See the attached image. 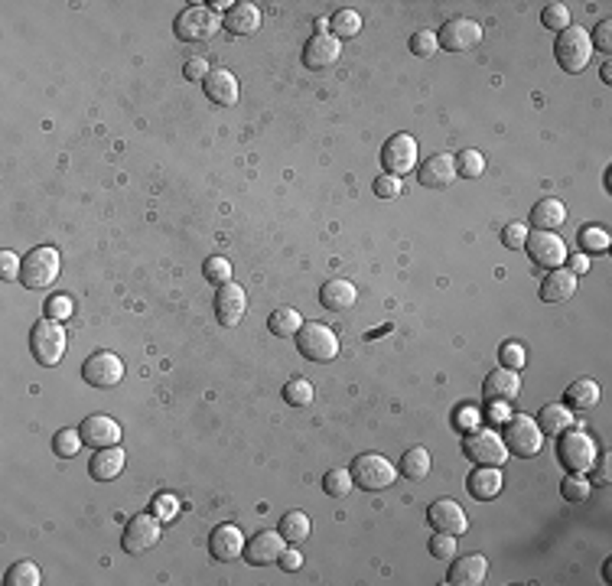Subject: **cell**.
Wrapping results in <instances>:
<instances>
[{
  "label": "cell",
  "instance_id": "obj_1",
  "mask_svg": "<svg viewBox=\"0 0 612 586\" xmlns=\"http://www.w3.org/2000/svg\"><path fill=\"white\" fill-rule=\"evenodd\" d=\"M596 456H600V446L580 427H567L563 434H557V459L567 473H593Z\"/></svg>",
  "mask_w": 612,
  "mask_h": 586
},
{
  "label": "cell",
  "instance_id": "obj_2",
  "mask_svg": "<svg viewBox=\"0 0 612 586\" xmlns=\"http://www.w3.org/2000/svg\"><path fill=\"white\" fill-rule=\"evenodd\" d=\"M30 352L43 368L59 365L62 355H66V329H62V323L50 320V316L36 320L30 329Z\"/></svg>",
  "mask_w": 612,
  "mask_h": 586
},
{
  "label": "cell",
  "instance_id": "obj_3",
  "mask_svg": "<svg viewBox=\"0 0 612 586\" xmlns=\"http://www.w3.org/2000/svg\"><path fill=\"white\" fill-rule=\"evenodd\" d=\"M554 56H557V66L563 72H583L593 59V42H590V30L583 27H567L563 33H557V42H554Z\"/></svg>",
  "mask_w": 612,
  "mask_h": 586
},
{
  "label": "cell",
  "instance_id": "obj_4",
  "mask_svg": "<svg viewBox=\"0 0 612 586\" xmlns=\"http://www.w3.org/2000/svg\"><path fill=\"white\" fill-rule=\"evenodd\" d=\"M59 277V251L52 244H36L30 254H23L20 283L27 290H46Z\"/></svg>",
  "mask_w": 612,
  "mask_h": 586
},
{
  "label": "cell",
  "instance_id": "obj_5",
  "mask_svg": "<svg viewBox=\"0 0 612 586\" xmlns=\"http://www.w3.org/2000/svg\"><path fill=\"white\" fill-rule=\"evenodd\" d=\"M297 349H300V355L306 362L326 365L339 355V339H336V333H332L326 323L306 320V323L300 326V333H297Z\"/></svg>",
  "mask_w": 612,
  "mask_h": 586
},
{
  "label": "cell",
  "instance_id": "obj_6",
  "mask_svg": "<svg viewBox=\"0 0 612 586\" xmlns=\"http://www.w3.org/2000/svg\"><path fill=\"white\" fill-rule=\"evenodd\" d=\"M349 473H352V482L359 485V489H365V492H382V489L394 485V479H398V469L378 453L355 456L349 466Z\"/></svg>",
  "mask_w": 612,
  "mask_h": 586
},
{
  "label": "cell",
  "instance_id": "obj_7",
  "mask_svg": "<svg viewBox=\"0 0 612 586\" xmlns=\"http://www.w3.org/2000/svg\"><path fill=\"white\" fill-rule=\"evenodd\" d=\"M502 440H505V446H508V453L522 456V459H531V456H538V453H541V446H544L541 427H538V420H534V417H528V414L508 417Z\"/></svg>",
  "mask_w": 612,
  "mask_h": 586
},
{
  "label": "cell",
  "instance_id": "obj_8",
  "mask_svg": "<svg viewBox=\"0 0 612 586\" xmlns=\"http://www.w3.org/2000/svg\"><path fill=\"white\" fill-rule=\"evenodd\" d=\"M160 537H163V518H157L153 512H141V515H134L124 525L120 547H124V554H147L151 547L160 544Z\"/></svg>",
  "mask_w": 612,
  "mask_h": 586
},
{
  "label": "cell",
  "instance_id": "obj_9",
  "mask_svg": "<svg viewBox=\"0 0 612 586\" xmlns=\"http://www.w3.org/2000/svg\"><path fill=\"white\" fill-rule=\"evenodd\" d=\"M173 33H176V40H182V42H202L219 33V17H215L205 4H190V7L173 20Z\"/></svg>",
  "mask_w": 612,
  "mask_h": 586
},
{
  "label": "cell",
  "instance_id": "obj_10",
  "mask_svg": "<svg viewBox=\"0 0 612 586\" xmlns=\"http://www.w3.org/2000/svg\"><path fill=\"white\" fill-rule=\"evenodd\" d=\"M524 251H528V258H531L538 267H563L567 264V242H563L557 232H528V238H524Z\"/></svg>",
  "mask_w": 612,
  "mask_h": 586
},
{
  "label": "cell",
  "instance_id": "obj_11",
  "mask_svg": "<svg viewBox=\"0 0 612 586\" xmlns=\"http://www.w3.org/2000/svg\"><path fill=\"white\" fill-rule=\"evenodd\" d=\"M462 453L476 466H502L512 456L505 440L495 430H476V434H469L462 440Z\"/></svg>",
  "mask_w": 612,
  "mask_h": 586
},
{
  "label": "cell",
  "instance_id": "obj_12",
  "mask_svg": "<svg viewBox=\"0 0 612 586\" xmlns=\"http://www.w3.org/2000/svg\"><path fill=\"white\" fill-rule=\"evenodd\" d=\"M81 378L91 388H118L124 382V362L114 352H91L81 365Z\"/></svg>",
  "mask_w": 612,
  "mask_h": 586
},
{
  "label": "cell",
  "instance_id": "obj_13",
  "mask_svg": "<svg viewBox=\"0 0 612 586\" xmlns=\"http://www.w3.org/2000/svg\"><path fill=\"white\" fill-rule=\"evenodd\" d=\"M382 166H384V173H391L398 180L417 166V141H414L411 134H394V137L384 141Z\"/></svg>",
  "mask_w": 612,
  "mask_h": 586
},
{
  "label": "cell",
  "instance_id": "obj_14",
  "mask_svg": "<svg viewBox=\"0 0 612 586\" xmlns=\"http://www.w3.org/2000/svg\"><path fill=\"white\" fill-rule=\"evenodd\" d=\"M479 40H482V27L476 20H469V17H450V20L437 30V42H440V50H446V52H466Z\"/></svg>",
  "mask_w": 612,
  "mask_h": 586
},
{
  "label": "cell",
  "instance_id": "obj_15",
  "mask_svg": "<svg viewBox=\"0 0 612 586\" xmlns=\"http://www.w3.org/2000/svg\"><path fill=\"white\" fill-rule=\"evenodd\" d=\"M427 521H430L433 531H443V535H453V537L469 531V518H466V512H462V505L456 498H437V502H430Z\"/></svg>",
  "mask_w": 612,
  "mask_h": 586
},
{
  "label": "cell",
  "instance_id": "obj_16",
  "mask_svg": "<svg viewBox=\"0 0 612 586\" xmlns=\"http://www.w3.org/2000/svg\"><path fill=\"white\" fill-rule=\"evenodd\" d=\"M482 395L489 405H512L515 397L522 395V374L512 372V368H495L482 382Z\"/></svg>",
  "mask_w": 612,
  "mask_h": 586
},
{
  "label": "cell",
  "instance_id": "obj_17",
  "mask_svg": "<svg viewBox=\"0 0 612 586\" xmlns=\"http://www.w3.org/2000/svg\"><path fill=\"white\" fill-rule=\"evenodd\" d=\"M244 310H248V293H244V287H238L235 281L221 283L219 293H215V320L221 326H238Z\"/></svg>",
  "mask_w": 612,
  "mask_h": 586
},
{
  "label": "cell",
  "instance_id": "obj_18",
  "mask_svg": "<svg viewBox=\"0 0 612 586\" xmlns=\"http://www.w3.org/2000/svg\"><path fill=\"white\" fill-rule=\"evenodd\" d=\"M417 180L423 189H450L456 180V157L450 153H433L430 160H423L417 166Z\"/></svg>",
  "mask_w": 612,
  "mask_h": 586
},
{
  "label": "cell",
  "instance_id": "obj_19",
  "mask_svg": "<svg viewBox=\"0 0 612 586\" xmlns=\"http://www.w3.org/2000/svg\"><path fill=\"white\" fill-rule=\"evenodd\" d=\"M342 56V42L332 36V33H316V36H310L306 40V46H303V62H306V69H332L336 62H339Z\"/></svg>",
  "mask_w": 612,
  "mask_h": 586
},
{
  "label": "cell",
  "instance_id": "obj_20",
  "mask_svg": "<svg viewBox=\"0 0 612 586\" xmlns=\"http://www.w3.org/2000/svg\"><path fill=\"white\" fill-rule=\"evenodd\" d=\"M81 440L91 446V450H105V446H118L120 443V424L108 414H91L79 424Z\"/></svg>",
  "mask_w": 612,
  "mask_h": 586
},
{
  "label": "cell",
  "instance_id": "obj_21",
  "mask_svg": "<svg viewBox=\"0 0 612 586\" xmlns=\"http://www.w3.org/2000/svg\"><path fill=\"white\" fill-rule=\"evenodd\" d=\"M283 547H287V541H283L281 531H261V535H254L252 541L244 544V560L252 567L277 564L283 554Z\"/></svg>",
  "mask_w": 612,
  "mask_h": 586
},
{
  "label": "cell",
  "instance_id": "obj_22",
  "mask_svg": "<svg viewBox=\"0 0 612 586\" xmlns=\"http://www.w3.org/2000/svg\"><path fill=\"white\" fill-rule=\"evenodd\" d=\"M485 576H489V560H485V554H462L450 564L446 583L479 586V583H485Z\"/></svg>",
  "mask_w": 612,
  "mask_h": 586
},
{
  "label": "cell",
  "instance_id": "obj_23",
  "mask_svg": "<svg viewBox=\"0 0 612 586\" xmlns=\"http://www.w3.org/2000/svg\"><path fill=\"white\" fill-rule=\"evenodd\" d=\"M209 554L219 560V564H229L235 557L244 554V535H241L235 525H219L212 528L209 535Z\"/></svg>",
  "mask_w": 612,
  "mask_h": 586
},
{
  "label": "cell",
  "instance_id": "obj_24",
  "mask_svg": "<svg viewBox=\"0 0 612 586\" xmlns=\"http://www.w3.org/2000/svg\"><path fill=\"white\" fill-rule=\"evenodd\" d=\"M202 89H205V95H209L212 104H219V108H231V104H238V79L231 75L229 69H212L209 79L202 81Z\"/></svg>",
  "mask_w": 612,
  "mask_h": 586
},
{
  "label": "cell",
  "instance_id": "obj_25",
  "mask_svg": "<svg viewBox=\"0 0 612 586\" xmlns=\"http://www.w3.org/2000/svg\"><path fill=\"white\" fill-rule=\"evenodd\" d=\"M124 463H128V453H124V446H105V450H95V456H91L89 463V473L91 479H98V482H111V479H118L120 473H124Z\"/></svg>",
  "mask_w": 612,
  "mask_h": 586
},
{
  "label": "cell",
  "instance_id": "obj_26",
  "mask_svg": "<svg viewBox=\"0 0 612 586\" xmlns=\"http://www.w3.org/2000/svg\"><path fill=\"white\" fill-rule=\"evenodd\" d=\"M355 300H359V290H355V283L345 281V277H332V281H326L320 287V304L326 306V310H332V313L352 310Z\"/></svg>",
  "mask_w": 612,
  "mask_h": 586
},
{
  "label": "cell",
  "instance_id": "obj_27",
  "mask_svg": "<svg viewBox=\"0 0 612 586\" xmlns=\"http://www.w3.org/2000/svg\"><path fill=\"white\" fill-rule=\"evenodd\" d=\"M577 293V274L567 267H554L541 281V300L544 304H563Z\"/></svg>",
  "mask_w": 612,
  "mask_h": 586
},
{
  "label": "cell",
  "instance_id": "obj_28",
  "mask_svg": "<svg viewBox=\"0 0 612 586\" xmlns=\"http://www.w3.org/2000/svg\"><path fill=\"white\" fill-rule=\"evenodd\" d=\"M466 489H469V496L476 502H489V498H495L502 492V469L499 466H479L476 473H469Z\"/></svg>",
  "mask_w": 612,
  "mask_h": 586
},
{
  "label": "cell",
  "instance_id": "obj_29",
  "mask_svg": "<svg viewBox=\"0 0 612 586\" xmlns=\"http://www.w3.org/2000/svg\"><path fill=\"white\" fill-rule=\"evenodd\" d=\"M261 27V7L254 4H235L229 13H225V30L235 33V36H252Z\"/></svg>",
  "mask_w": 612,
  "mask_h": 586
},
{
  "label": "cell",
  "instance_id": "obj_30",
  "mask_svg": "<svg viewBox=\"0 0 612 586\" xmlns=\"http://www.w3.org/2000/svg\"><path fill=\"white\" fill-rule=\"evenodd\" d=\"M567 222V205L561 203V199H541V203H534L531 209V225L538 228V232H554V228H561V225Z\"/></svg>",
  "mask_w": 612,
  "mask_h": 586
},
{
  "label": "cell",
  "instance_id": "obj_31",
  "mask_svg": "<svg viewBox=\"0 0 612 586\" xmlns=\"http://www.w3.org/2000/svg\"><path fill=\"white\" fill-rule=\"evenodd\" d=\"M600 401V384L593 382V378H577L573 384H567V391H563V405L570 407V411H586V407H593Z\"/></svg>",
  "mask_w": 612,
  "mask_h": 586
},
{
  "label": "cell",
  "instance_id": "obj_32",
  "mask_svg": "<svg viewBox=\"0 0 612 586\" xmlns=\"http://www.w3.org/2000/svg\"><path fill=\"white\" fill-rule=\"evenodd\" d=\"M573 424L577 420H573V411L567 405H547L541 407V417H538V427H541L544 436H557Z\"/></svg>",
  "mask_w": 612,
  "mask_h": 586
},
{
  "label": "cell",
  "instance_id": "obj_33",
  "mask_svg": "<svg viewBox=\"0 0 612 586\" xmlns=\"http://www.w3.org/2000/svg\"><path fill=\"white\" fill-rule=\"evenodd\" d=\"M401 475L404 479H414V482H421V479L430 475V453H427V446H411L401 456Z\"/></svg>",
  "mask_w": 612,
  "mask_h": 586
},
{
  "label": "cell",
  "instance_id": "obj_34",
  "mask_svg": "<svg viewBox=\"0 0 612 586\" xmlns=\"http://www.w3.org/2000/svg\"><path fill=\"white\" fill-rule=\"evenodd\" d=\"M303 326V316L293 310V306H281V310H274L271 320H267V329H271L274 335H281V339H287V335H297Z\"/></svg>",
  "mask_w": 612,
  "mask_h": 586
},
{
  "label": "cell",
  "instance_id": "obj_35",
  "mask_svg": "<svg viewBox=\"0 0 612 586\" xmlns=\"http://www.w3.org/2000/svg\"><path fill=\"white\" fill-rule=\"evenodd\" d=\"M310 518H306V512H287V515L281 518V535L287 544H300V541H306L310 537Z\"/></svg>",
  "mask_w": 612,
  "mask_h": 586
},
{
  "label": "cell",
  "instance_id": "obj_36",
  "mask_svg": "<svg viewBox=\"0 0 612 586\" xmlns=\"http://www.w3.org/2000/svg\"><path fill=\"white\" fill-rule=\"evenodd\" d=\"M577 242H580L583 254H606L609 251V232L600 228V225H583L580 235H577Z\"/></svg>",
  "mask_w": 612,
  "mask_h": 586
},
{
  "label": "cell",
  "instance_id": "obj_37",
  "mask_svg": "<svg viewBox=\"0 0 612 586\" xmlns=\"http://www.w3.org/2000/svg\"><path fill=\"white\" fill-rule=\"evenodd\" d=\"M329 30L336 40H352V36H359L361 33V17L355 11H336L329 20Z\"/></svg>",
  "mask_w": 612,
  "mask_h": 586
},
{
  "label": "cell",
  "instance_id": "obj_38",
  "mask_svg": "<svg viewBox=\"0 0 612 586\" xmlns=\"http://www.w3.org/2000/svg\"><path fill=\"white\" fill-rule=\"evenodd\" d=\"M4 583H7V586H40L43 574H40V567L33 564V560H17V564L7 570Z\"/></svg>",
  "mask_w": 612,
  "mask_h": 586
},
{
  "label": "cell",
  "instance_id": "obj_39",
  "mask_svg": "<svg viewBox=\"0 0 612 586\" xmlns=\"http://www.w3.org/2000/svg\"><path fill=\"white\" fill-rule=\"evenodd\" d=\"M482 173H485V157H482L479 150L466 147V150L456 153V176H462V180H476V176H482Z\"/></svg>",
  "mask_w": 612,
  "mask_h": 586
},
{
  "label": "cell",
  "instance_id": "obj_40",
  "mask_svg": "<svg viewBox=\"0 0 612 586\" xmlns=\"http://www.w3.org/2000/svg\"><path fill=\"white\" fill-rule=\"evenodd\" d=\"M81 430H72V427H62V430H56V436H52V450H56V456H62V459H72V456L81 450Z\"/></svg>",
  "mask_w": 612,
  "mask_h": 586
},
{
  "label": "cell",
  "instance_id": "obj_41",
  "mask_svg": "<svg viewBox=\"0 0 612 586\" xmlns=\"http://www.w3.org/2000/svg\"><path fill=\"white\" fill-rule=\"evenodd\" d=\"M352 473L349 469H329V473L322 475V492L329 498H345L352 492Z\"/></svg>",
  "mask_w": 612,
  "mask_h": 586
},
{
  "label": "cell",
  "instance_id": "obj_42",
  "mask_svg": "<svg viewBox=\"0 0 612 586\" xmlns=\"http://www.w3.org/2000/svg\"><path fill=\"white\" fill-rule=\"evenodd\" d=\"M283 401L291 407H306L313 405V384L306 378H291L283 384Z\"/></svg>",
  "mask_w": 612,
  "mask_h": 586
},
{
  "label": "cell",
  "instance_id": "obj_43",
  "mask_svg": "<svg viewBox=\"0 0 612 586\" xmlns=\"http://www.w3.org/2000/svg\"><path fill=\"white\" fill-rule=\"evenodd\" d=\"M590 492H593L590 479H583L580 473L567 475V479L561 482V496L567 498V502H586V498H590Z\"/></svg>",
  "mask_w": 612,
  "mask_h": 586
},
{
  "label": "cell",
  "instance_id": "obj_44",
  "mask_svg": "<svg viewBox=\"0 0 612 586\" xmlns=\"http://www.w3.org/2000/svg\"><path fill=\"white\" fill-rule=\"evenodd\" d=\"M541 23L547 27V30L563 33L567 27H570V11H567L563 4H547V7L541 11Z\"/></svg>",
  "mask_w": 612,
  "mask_h": 586
},
{
  "label": "cell",
  "instance_id": "obj_45",
  "mask_svg": "<svg viewBox=\"0 0 612 586\" xmlns=\"http://www.w3.org/2000/svg\"><path fill=\"white\" fill-rule=\"evenodd\" d=\"M437 50H440V42H437V33L433 30H421L411 36V52L417 59H433Z\"/></svg>",
  "mask_w": 612,
  "mask_h": 586
},
{
  "label": "cell",
  "instance_id": "obj_46",
  "mask_svg": "<svg viewBox=\"0 0 612 586\" xmlns=\"http://www.w3.org/2000/svg\"><path fill=\"white\" fill-rule=\"evenodd\" d=\"M43 316H50V320H56V323H66V320H72V297H69V293H52L50 300H46V310H43Z\"/></svg>",
  "mask_w": 612,
  "mask_h": 586
},
{
  "label": "cell",
  "instance_id": "obj_47",
  "mask_svg": "<svg viewBox=\"0 0 612 586\" xmlns=\"http://www.w3.org/2000/svg\"><path fill=\"white\" fill-rule=\"evenodd\" d=\"M499 359H502V368H512V372H522L524 362H528V355H524V345L515 343V339L502 343V349H499Z\"/></svg>",
  "mask_w": 612,
  "mask_h": 586
},
{
  "label": "cell",
  "instance_id": "obj_48",
  "mask_svg": "<svg viewBox=\"0 0 612 586\" xmlns=\"http://www.w3.org/2000/svg\"><path fill=\"white\" fill-rule=\"evenodd\" d=\"M202 271H205V281L215 283V287H221V283H229V281H231V264H229V258H219V254H215V258H209Z\"/></svg>",
  "mask_w": 612,
  "mask_h": 586
},
{
  "label": "cell",
  "instance_id": "obj_49",
  "mask_svg": "<svg viewBox=\"0 0 612 586\" xmlns=\"http://www.w3.org/2000/svg\"><path fill=\"white\" fill-rule=\"evenodd\" d=\"M372 189H375V196H378V199H398V196L404 192V186H401V180H398V176H391V173H382V176L372 182Z\"/></svg>",
  "mask_w": 612,
  "mask_h": 586
},
{
  "label": "cell",
  "instance_id": "obj_50",
  "mask_svg": "<svg viewBox=\"0 0 612 586\" xmlns=\"http://www.w3.org/2000/svg\"><path fill=\"white\" fill-rule=\"evenodd\" d=\"M430 554L437 557V560H450V557L456 554V537H453V535H443V531H433V537H430Z\"/></svg>",
  "mask_w": 612,
  "mask_h": 586
},
{
  "label": "cell",
  "instance_id": "obj_51",
  "mask_svg": "<svg viewBox=\"0 0 612 586\" xmlns=\"http://www.w3.org/2000/svg\"><path fill=\"white\" fill-rule=\"evenodd\" d=\"M151 512L157 518H163V521H170V518H176V512H180V498L170 496V492H160V496L153 498Z\"/></svg>",
  "mask_w": 612,
  "mask_h": 586
},
{
  "label": "cell",
  "instance_id": "obj_52",
  "mask_svg": "<svg viewBox=\"0 0 612 586\" xmlns=\"http://www.w3.org/2000/svg\"><path fill=\"white\" fill-rule=\"evenodd\" d=\"M590 42H593V50L612 52V20H600V23H596V30L590 33Z\"/></svg>",
  "mask_w": 612,
  "mask_h": 586
},
{
  "label": "cell",
  "instance_id": "obj_53",
  "mask_svg": "<svg viewBox=\"0 0 612 586\" xmlns=\"http://www.w3.org/2000/svg\"><path fill=\"white\" fill-rule=\"evenodd\" d=\"M23 258H17L13 251H0V277L4 281H20Z\"/></svg>",
  "mask_w": 612,
  "mask_h": 586
},
{
  "label": "cell",
  "instance_id": "obj_54",
  "mask_svg": "<svg viewBox=\"0 0 612 586\" xmlns=\"http://www.w3.org/2000/svg\"><path fill=\"white\" fill-rule=\"evenodd\" d=\"M209 72H212L209 59H202V56H192V59H186V66H182V75L190 81H205L209 79Z\"/></svg>",
  "mask_w": 612,
  "mask_h": 586
},
{
  "label": "cell",
  "instance_id": "obj_55",
  "mask_svg": "<svg viewBox=\"0 0 612 586\" xmlns=\"http://www.w3.org/2000/svg\"><path fill=\"white\" fill-rule=\"evenodd\" d=\"M524 238H528V228H524L522 222L505 225V232H502V244H505V248H524Z\"/></svg>",
  "mask_w": 612,
  "mask_h": 586
},
{
  "label": "cell",
  "instance_id": "obj_56",
  "mask_svg": "<svg viewBox=\"0 0 612 586\" xmlns=\"http://www.w3.org/2000/svg\"><path fill=\"white\" fill-rule=\"evenodd\" d=\"M596 473H593V482L590 485H600V489H606V485L612 482V459H609V453L606 456H596Z\"/></svg>",
  "mask_w": 612,
  "mask_h": 586
},
{
  "label": "cell",
  "instance_id": "obj_57",
  "mask_svg": "<svg viewBox=\"0 0 612 586\" xmlns=\"http://www.w3.org/2000/svg\"><path fill=\"white\" fill-rule=\"evenodd\" d=\"M277 564L287 570V574H293V570H300L303 567V554L297 551V547H283V554H281V560Z\"/></svg>",
  "mask_w": 612,
  "mask_h": 586
},
{
  "label": "cell",
  "instance_id": "obj_58",
  "mask_svg": "<svg viewBox=\"0 0 612 586\" xmlns=\"http://www.w3.org/2000/svg\"><path fill=\"white\" fill-rule=\"evenodd\" d=\"M567 264H570L567 271H573V274H577V277H580V274L590 271V258H586V254H573V258H567Z\"/></svg>",
  "mask_w": 612,
  "mask_h": 586
},
{
  "label": "cell",
  "instance_id": "obj_59",
  "mask_svg": "<svg viewBox=\"0 0 612 586\" xmlns=\"http://www.w3.org/2000/svg\"><path fill=\"white\" fill-rule=\"evenodd\" d=\"M600 75H602V81H606V85H609V81H612V62H602Z\"/></svg>",
  "mask_w": 612,
  "mask_h": 586
}]
</instances>
